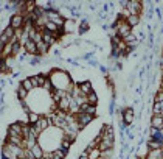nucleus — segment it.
I'll list each match as a JSON object with an SVG mask.
<instances>
[{
	"label": "nucleus",
	"mask_w": 163,
	"mask_h": 159,
	"mask_svg": "<svg viewBox=\"0 0 163 159\" xmlns=\"http://www.w3.org/2000/svg\"><path fill=\"white\" fill-rule=\"evenodd\" d=\"M20 84H22V87H25V89L28 90V92L34 89V87H33V84H31V80H30V78H25V80H23Z\"/></svg>",
	"instance_id": "22"
},
{
	"label": "nucleus",
	"mask_w": 163,
	"mask_h": 159,
	"mask_svg": "<svg viewBox=\"0 0 163 159\" xmlns=\"http://www.w3.org/2000/svg\"><path fill=\"white\" fill-rule=\"evenodd\" d=\"M75 120H78V128L82 129L85 125H89L93 120V116L85 114V112H78V114H75Z\"/></svg>",
	"instance_id": "1"
},
{
	"label": "nucleus",
	"mask_w": 163,
	"mask_h": 159,
	"mask_svg": "<svg viewBox=\"0 0 163 159\" xmlns=\"http://www.w3.org/2000/svg\"><path fill=\"white\" fill-rule=\"evenodd\" d=\"M151 141H157V142H161V129H155V128H151Z\"/></svg>",
	"instance_id": "14"
},
{
	"label": "nucleus",
	"mask_w": 163,
	"mask_h": 159,
	"mask_svg": "<svg viewBox=\"0 0 163 159\" xmlns=\"http://www.w3.org/2000/svg\"><path fill=\"white\" fill-rule=\"evenodd\" d=\"M138 22H140V19H138V16H127L126 17V24L132 28V27H135L137 24H138Z\"/></svg>",
	"instance_id": "15"
},
{
	"label": "nucleus",
	"mask_w": 163,
	"mask_h": 159,
	"mask_svg": "<svg viewBox=\"0 0 163 159\" xmlns=\"http://www.w3.org/2000/svg\"><path fill=\"white\" fill-rule=\"evenodd\" d=\"M127 3H129V2H127V0H123V2H121L120 5H121L123 8H127Z\"/></svg>",
	"instance_id": "29"
},
{
	"label": "nucleus",
	"mask_w": 163,
	"mask_h": 159,
	"mask_svg": "<svg viewBox=\"0 0 163 159\" xmlns=\"http://www.w3.org/2000/svg\"><path fill=\"white\" fill-rule=\"evenodd\" d=\"M85 114L95 116V114H97V106H93V105H89V108H87V111H85Z\"/></svg>",
	"instance_id": "26"
},
{
	"label": "nucleus",
	"mask_w": 163,
	"mask_h": 159,
	"mask_svg": "<svg viewBox=\"0 0 163 159\" xmlns=\"http://www.w3.org/2000/svg\"><path fill=\"white\" fill-rule=\"evenodd\" d=\"M27 95H28V90L25 89V87H22V84L17 87V97L20 98V100H23V98H27Z\"/></svg>",
	"instance_id": "18"
},
{
	"label": "nucleus",
	"mask_w": 163,
	"mask_h": 159,
	"mask_svg": "<svg viewBox=\"0 0 163 159\" xmlns=\"http://www.w3.org/2000/svg\"><path fill=\"white\" fill-rule=\"evenodd\" d=\"M78 89H79V92H81L82 95H89V94L92 92V84H90L89 81H84V83H81V84L78 86Z\"/></svg>",
	"instance_id": "10"
},
{
	"label": "nucleus",
	"mask_w": 163,
	"mask_h": 159,
	"mask_svg": "<svg viewBox=\"0 0 163 159\" xmlns=\"http://www.w3.org/2000/svg\"><path fill=\"white\" fill-rule=\"evenodd\" d=\"M36 49H37V55H45L47 52H48V45L40 41V42L36 44Z\"/></svg>",
	"instance_id": "13"
},
{
	"label": "nucleus",
	"mask_w": 163,
	"mask_h": 159,
	"mask_svg": "<svg viewBox=\"0 0 163 159\" xmlns=\"http://www.w3.org/2000/svg\"><path fill=\"white\" fill-rule=\"evenodd\" d=\"M126 11L129 13V16H138L140 11H142V3L137 2V0H134V2H129Z\"/></svg>",
	"instance_id": "3"
},
{
	"label": "nucleus",
	"mask_w": 163,
	"mask_h": 159,
	"mask_svg": "<svg viewBox=\"0 0 163 159\" xmlns=\"http://www.w3.org/2000/svg\"><path fill=\"white\" fill-rule=\"evenodd\" d=\"M132 120H134V111L129 108V109L126 111V116H124V123H126V125H131Z\"/></svg>",
	"instance_id": "17"
},
{
	"label": "nucleus",
	"mask_w": 163,
	"mask_h": 159,
	"mask_svg": "<svg viewBox=\"0 0 163 159\" xmlns=\"http://www.w3.org/2000/svg\"><path fill=\"white\" fill-rule=\"evenodd\" d=\"M0 70H2V72H9V67L6 66V61L2 56H0Z\"/></svg>",
	"instance_id": "24"
},
{
	"label": "nucleus",
	"mask_w": 163,
	"mask_h": 159,
	"mask_svg": "<svg viewBox=\"0 0 163 159\" xmlns=\"http://www.w3.org/2000/svg\"><path fill=\"white\" fill-rule=\"evenodd\" d=\"M112 147H113V141H107V139H101L97 148H98L100 151H104V150H110Z\"/></svg>",
	"instance_id": "9"
},
{
	"label": "nucleus",
	"mask_w": 163,
	"mask_h": 159,
	"mask_svg": "<svg viewBox=\"0 0 163 159\" xmlns=\"http://www.w3.org/2000/svg\"><path fill=\"white\" fill-rule=\"evenodd\" d=\"M70 145H72V142L70 141H65V139H62V144H61V148H64V150H67Z\"/></svg>",
	"instance_id": "27"
},
{
	"label": "nucleus",
	"mask_w": 163,
	"mask_h": 159,
	"mask_svg": "<svg viewBox=\"0 0 163 159\" xmlns=\"http://www.w3.org/2000/svg\"><path fill=\"white\" fill-rule=\"evenodd\" d=\"M20 50V42H11V52L13 55H17Z\"/></svg>",
	"instance_id": "25"
},
{
	"label": "nucleus",
	"mask_w": 163,
	"mask_h": 159,
	"mask_svg": "<svg viewBox=\"0 0 163 159\" xmlns=\"http://www.w3.org/2000/svg\"><path fill=\"white\" fill-rule=\"evenodd\" d=\"M22 25H23V16H22V14H14V16L11 17V25H9V27L16 31V30H20Z\"/></svg>",
	"instance_id": "4"
},
{
	"label": "nucleus",
	"mask_w": 163,
	"mask_h": 159,
	"mask_svg": "<svg viewBox=\"0 0 163 159\" xmlns=\"http://www.w3.org/2000/svg\"><path fill=\"white\" fill-rule=\"evenodd\" d=\"M40 159H45V157H44V156H42V157H40Z\"/></svg>",
	"instance_id": "32"
},
{
	"label": "nucleus",
	"mask_w": 163,
	"mask_h": 159,
	"mask_svg": "<svg viewBox=\"0 0 163 159\" xmlns=\"http://www.w3.org/2000/svg\"><path fill=\"white\" fill-rule=\"evenodd\" d=\"M8 134L22 137V123H13V125L8 128ZM22 139H23V137H22Z\"/></svg>",
	"instance_id": "7"
},
{
	"label": "nucleus",
	"mask_w": 163,
	"mask_h": 159,
	"mask_svg": "<svg viewBox=\"0 0 163 159\" xmlns=\"http://www.w3.org/2000/svg\"><path fill=\"white\" fill-rule=\"evenodd\" d=\"M23 47H25V52H27V55H37L36 44H34L31 39H28L25 44H23Z\"/></svg>",
	"instance_id": "8"
},
{
	"label": "nucleus",
	"mask_w": 163,
	"mask_h": 159,
	"mask_svg": "<svg viewBox=\"0 0 163 159\" xmlns=\"http://www.w3.org/2000/svg\"><path fill=\"white\" fill-rule=\"evenodd\" d=\"M98 159H106V157H101V156H100V157H98Z\"/></svg>",
	"instance_id": "31"
},
{
	"label": "nucleus",
	"mask_w": 163,
	"mask_h": 159,
	"mask_svg": "<svg viewBox=\"0 0 163 159\" xmlns=\"http://www.w3.org/2000/svg\"><path fill=\"white\" fill-rule=\"evenodd\" d=\"M161 100H163V94H161V90H158L155 95V103H161Z\"/></svg>",
	"instance_id": "28"
},
{
	"label": "nucleus",
	"mask_w": 163,
	"mask_h": 159,
	"mask_svg": "<svg viewBox=\"0 0 163 159\" xmlns=\"http://www.w3.org/2000/svg\"><path fill=\"white\" fill-rule=\"evenodd\" d=\"M87 156H89V159H98V157L101 156V151H100L98 148H92V150L87 153Z\"/></svg>",
	"instance_id": "19"
},
{
	"label": "nucleus",
	"mask_w": 163,
	"mask_h": 159,
	"mask_svg": "<svg viewBox=\"0 0 163 159\" xmlns=\"http://www.w3.org/2000/svg\"><path fill=\"white\" fill-rule=\"evenodd\" d=\"M161 108H163L161 103H155V105H154V109H152L154 117H161Z\"/></svg>",
	"instance_id": "20"
},
{
	"label": "nucleus",
	"mask_w": 163,
	"mask_h": 159,
	"mask_svg": "<svg viewBox=\"0 0 163 159\" xmlns=\"http://www.w3.org/2000/svg\"><path fill=\"white\" fill-rule=\"evenodd\" d=\"M37 120H39V114H37V112H33V111H30V112H28V122H30L31 125H34Z\"/></svg>",
	"instance_id": "21"
},
{
	"label": "nucleus",
	"mask_w": 163,
	"mask_h": 159,
	"mask_svg": "<svg viewBox=\"0 0 163 159\" xmlns=\"http://www.w3.org/2000/svg\"><path fill=\"white\" fill-rule=\"evenodd\" d=\"M13 39H14V30L11 27H6L3 30V33L0 34V45H3V47H5V45L9 44Z\"/></svg>",
	"instance_id": "2"
},
{
	"label": "nucleus",
	"mask_w": 163,
	"mask_h": 159,
	"mask_svg": "<svg viewBox=\"0 0 163 159\" xmlns=\"http://www.w3.org/2000/svg\"><path fill=\"white\" fill-rule=\"evenodd\" d=\"M148 147H149V150H151V151H154V150H160L161 142H157V141H149Z\"/></svg>",
	"instance_id": "23"
},
{
	"label": "nucleus",
	"mask_w": 163,
	"mask_h": 159,
	"mask_svg": "<svg viewBox=\"0 0 163 159\" xmlns=\"http://www.w3.org/2000/svg\"><path fill=\"white\" fill-rule=\"evenodd\" d=\"M87 103L89 105H93V106H97V103H98V97H97V94L93 92V90L87 95Z\"/></svg>",
	"instance_id": "16"
},
{
	"label": "nucleus",
	"mask_w": 163,
	"mask_h": 159,
	"mask_svg": "<svg viewBox=\"0 0 163 159\" xmlns=\"http://www.w3.org/2000/svg\"><path fill=\"white\" fill-rule=\"evenodd\" d=\"M79 159H89V156H87V151H84L82 154H81V157Z\"/></svg>",
	"instance_id": "30"
},
{
	"label": "nucleus",
	"mask_w": 163,
	"mask_h": 159,
	"mask_svg": "<svg viewBox=\"0 0 163 159\" xmlns=\"http://www.w3.org/2000/svg\"><path fill=\"white\" fill-rule=\"evenodd\" d=\"M161 126H163V119H161V117H154V116H152V120H151V128L161 129Z\"/></svg>",
	"instance_id": "12"
},
{
	"label": "nucleus",
	"mask_w": 163,
	"mask_h": 159,
	"mask_svg": "<svg viewBox=\"0 0 163 159\" xmlns=\"http://www.w3.org/2000/svg\"><path fill=\"white\" fill-rule=\"evenodd\" d=\"M40 34H42V42H45L47 45H48V47H50L51 44H55V41H56V39H55V34H53L51 31H48V30H44Z\"/></svg>",
	"instance_id": "6"
},
{
	"label": "nucleus",
	"mask_w": 163,
	"mask_h": 159,
	"mask_svg": "<svg viewBox=\"0 0 163 159\" xmlns=\"http://www.w3.org/2000/svg\"><path fill=\"white\" fill-rule=\"evenodd\" d=\"M48 125H50V120L47 119V117H39V120H37V122H36L33 126H34V129H36L39 134H40V133H42L45 128H48Z\"/></svg>",
	"instance_id": "5"
},
{
	"label": "nucleus",
	"mask_w": 163,
	"mask_h": 159,
	"mask_svg": "<svg viewBox=\"0 0 163 159\" xmlns=\"http://www.w3.org/2000/svg\"><path fill=\"white\" fill-rule=\"evenodd\" d=\"M30 150H31V153L34 154V157H36V159H40V157L44 156V150H42V147H40L39 144H34Z\"/></svg>",
	"instance_id": "11"
}]
</instances>
